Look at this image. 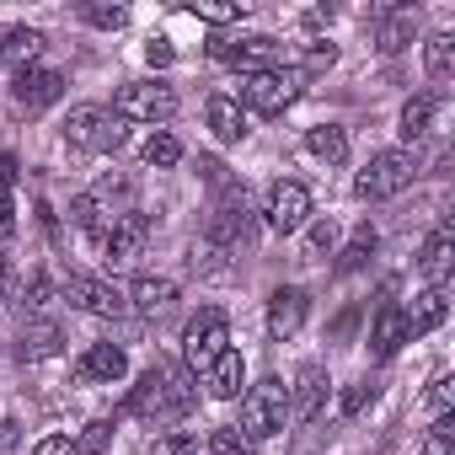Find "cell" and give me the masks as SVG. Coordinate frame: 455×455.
Returning <instances> with one entry per match:
<instances>
[{"label": "cell", "instance_id": "obj_1", "mask_svg": "<svg viewBox=\"0 0 455 455\" xmlns=\"http://www.w3.org/2000/svg\"><path fill=\"white\" fill-rule=\"evenodd\" d=\"M284 423H290V386L284 380H258L247 391V402H242V423L236 428L258 444V439H274Z\"/></svg>", "mask_w": 455, "mask_h": 455}, {"label": "cell", "instance_id": "obj_20", "mask_svg": "<svg viewBox=\"0 0 455 455\" xmlns=\"http://www.w3.org/2000/svg\"><path fill=\"white\" fill-rule=\"evenodd\" d=\"M204 375H209V396H220V402L242 396V386H247V364H242V354H236V348H225Z\"/></svg>", "mask_w": 455, "mask_h": 455}, {"label": "cell", "instance_id": "obj_9", "mask_svg": "<svg viewBox=\"0 0 455 455\" xmlns=\"http://www.w3.org/2000/svg\"><path fill=\"white\" fill-rule=\"evenodd\" d=\"M327 370L322 364H300V375H295V386H290V418L295 423H316L322 418V407H327Z\"/></svg>", "mask_w": 455, "mask_h": 455}, {"label": "cell", "instance_id": "obj_41", "mask_svg": "<svg viewBox=\"0 0 455 455\" xmlns=\"http://www.w3.org/2000/svg\"><path fill=\"white\" fill-rule=\"evenodd\" d=\"M338 65V44H306V70H332Z\"/></svg>", "mask_w": 455, "mask_h": 455}, {"label": "cell", "instance_id": "obj_24", "mask_svg": "<svg viewBox=\"0 0 455 455\" xmlns=\"http://www.w3.org/2000/svg\"><path fill=\"white\" fill-rule=\"evenodd\" d=\"M375 247H380V236H375V225L364 220V225H354V236L343 242V252H338V263H332V268H338V274H359V268L375 258Z\"/></svg>", "mask_w": 455, "mask_h": 455}, {"label": "cell", "instance_id": "obj_18", "mask_svg": "<svg viewBox=\"0 0 455 455\" xmlns=\"http://www.w3.org/2000/svg\"><path fill=\"white\" fill-rule=\"evenodd\" d=\"M402 343H407V316H402V306H380V311H375V327H370L375 359H396Z\"/></svg>", "mask_w": 455, "mask_h": 455}, {"label": "cell", "instance_id": "obj_5", "mask_svg": "<svg viewBox=\"0 0 455 455\" xmlns=\"http://www.w3.org/2000/svg\"><path fill=\"white\" fill-rule=\"evenodd\" d=\"M300 86H306V76L300 70H258V76H247L242 81V102L252 108V113H263V118H274V113H284L295 97H300Z\"/></svg>", "mask_w": 455, "mask_h": 455}, {"label": "cell", "instance_id": "obj_2", "mask_svg": "<svg viewBox=\"0 0 455 455\" xmlns=\"http://www.w3.org/2000/svg\"><path fill=\"white\" fill-rule=\"evenodd\" d=\"M225 348H231V322H225V311L220 306H209V311H198L193 322H188V332H182V370L188 375H204Z\"/></svg>", "mask_w": 455, "mask_h": 455}, {"label": "cell", "instance_id": "obj_12", "mask_svg": "<svg viewBox=\"0 0 455 455\" xmlns=\"http://www.w3.org/2000/svg\"><path fill=\"white\" fill-rule=\"evenodd\" d=\"M129 375V359H124V348H113V343H92L86 354H81V364H76V380H102V386H113V380H124Z\"/></svg>", "mask_w": 455, "mask_h": 455}, {"label": "cell", "instance_id": "obj_21", "mask_svg": "<svg viewBox=\"0 0 455 455\" xmlns=\"http://www.w3.org/2000/svg\"><path fill=\"white\" fill-rule=\"evenodd\" d=\"M231 65L247 70V76H258V70H279V38H268V33L236 38V60H231Z\"/></svg>", "mask_w": 455, "mask_h": 455}, {"label": "cell", "instance_id": "obj_27", "mask_svg": "<svg viewBox=\"0 0 455 455\" xmlns=\"http://www.w3.org/2000/svg\"><path fill=\"white\" fill-rule=\"evenodd\" d=\"M70 220H76V231H86V236H108V231H113V214H108L92 193L70 198Z\"/></svg>", "mask_w": 455, "mask_h": 455}, {"label": "cell", "instance_id": "obj_44", "mask_svg": "<svg viewBox=\"0 0 455 455\" xmlns=\"http://www.w3.org/2000/svg\"><path fill=\"white\" fill-rule=\"evenodd\" d=\"M145 60H150V65H156V70H166V65H172V60H177V49H172V44H166V38H150V44H145Z\"/></svg>", "mask_w": 455, "mask_h": 455}, {"label": "cell", "instance_id": "obj_6", "mask_svg": "<svg viewBox=\"0 0 455 455\" xmlns=\"http://www.w3.org/2000/svg\"><path fill=\"white\" fill-rule=\"evenodd\" d=\"M65 140L70 145H81V150H118L124 145V118H113L108 108H97V102H86V108H70V118H65Z\"/></svg>", "mask_w": 455, "mask_h": 455}, {"label": "cell", "instance_id": "obj_38", "mask_svg": "<svg viewBox=\"0 0 455 455\" xmlns=\"http://www.w3.org/2000/svg\"><path fill=\"white\" fill-rule=\"evenodd\" d=\"M150 455H198V439L193 434H161L150 444Z\"/></svg>", "mask_w": 455, "mask_h": 455}, {"label": "cell", "instance_id": "obj_4", "mask_svg": "<svg viewBox=\"0 0 455 455\" xmlns=\"http://www.w3.org/2000/svg\"><path fill=\"white\" fill-rule=\"evenodd\" d=\"M177 113V92L166 81H129L113 97V118L124 124H166Z\"/></svg>", "mask_w": 455, "mask_h": 455}, {"label": "cell", "instance_id": "obj_28", "mask_svg": "<svg viewBox=\"0 0 455 455\" xmlns=\"http://www.w3.org/2000/svg\"><path fill=\"white\" fill-rule=\"evenodd\" d=\"M423 70H428L434 81H450V76H455V38H450V33H434V38L423 44Z\"/></svg>", "mask_w": 455, "mask_h": 455}, {"label": "cell", "instance_id": "obj_15", "mask_svg": "<svg viewBox=\"0 0 455 455\" xmlns=\"http://www.w3.org/2000/svg\"><path fill=\"white\" fill-rule=\"evenodd\" d=\"M60 348H65L60 322H28L22 338H17V359H22V364H44V359H54Z\"/></svg>", "mask_w": 455, "mask_h": 455}, {"label": "cell", "instance_id": "obj_25", "mask_svg": "<svg viewBox=\"0 0 455 455\" xmlns=\"http://www.w3.org/2000/svg\"><path fill=\"white\" fill-rule=\"evenodd\" d=\"M161 386H166L161 364H156V370H145V375H140V386L129 391L124 412H134V418H161Z\"/></svg>", "mask_w": 455, "mask_h": 455}, {"label": "cell", "instance_id": "obj_17", "mask_svg": "<svg viewBox=\"0 0 455 455\" xmlns=\"http://www.w3.org/2000/svg\"><path fill=\"white\" fill-rule=\"evenodd\" d=\"M204 113H209V129H214L220 145H242V140H247V113H242L236 97H209Z\"/></svg>", "mask_w": 455, "mask_h": 455}, {"label": "cell", "instance_id": "obj_45", "mask_svg": "<svg viewBox=\"0 0 455 455\" xmlns=\"http://www.w3.org/2000/svg\"><path fill=\"white\" fill-rule=\"evenodd\" d=\"M354 327H359V306H348V311L332 322V343H348V338H354Z\"/></svg>", "mask_w": 455, "mask_h": 455}, {"label": "cell", "instance_id": "obj_31", "mask_svg": "<svg viewBox=\"0 0 455 455\" xmlns=\"http://www.w3.org/2000/svg\"><path fill=\"white\" fill-rule=\"evenodd\" d=\"M209 455H258V444H252L236 423H225V428L209 434Z\"/></svg>", "mask_w": 455, "mask_h": 455}, {"label": "cell", "instance_id": "obj_11", "mask_svg": "<svg viewBox=\"0 0 455 455\" xmlns=\"http://www.w3.org/2000/svg\"><path fill=\"white\" fill-rule=\"evenodd\" d=\"M12 97L28 108V113H44V108H54L60 97H65V76L60 70H17V86H12Z\"/></svg>", "mask_w": 455, "mask_h": 455}, {"label": "cell", "instance_id": "obj_16", "mask_svg": "<svg viewBox=\"0 0 455 455\" xmlns=\"http://www.w3.org/2000/svg\"><path fill=\"white\" fill-rule=\"evenodd\" d=\"M418 268H423L428 290H444V279H450V268H455V236H450V225H439V231L428 236V247H423Z\"/></svg>", "mask_w": 455, "mask_h": 455}, {"label": "cell", "instance_id": "obj_3", "mask_svg": "<svg viewBox=\"0 0 455 455\" xmlns=\"http://www.w3.org/2000/svg\"><path fill=\"white\" fill-rule=\"evenodd\" d=\"M412 177H418V156H412V150H380V156H370V166L359 172L354 193L370 198V204H380V198H396L402 188H412Z\"/></svg>", "mask_w": 455, "mask_h": 455}, {"label": "cell", "instance_id": "obj_35", "mask_svg": "<svg viewBox=\"0 0 455 455\" xmlns=\"http://www.w3.org/2000/svg\"><path fill=\"white\" fill-rule=\"evenodd\" d=\"M188 12H193V17H204V22H214V28H225V22H236L247 6H231V0H193Z\"/></svg>", "mask_w": 455, "mask_h": 455}, {"label": "cell", "instance_id": "obj_7", "mask_svg": "<svg viewBox=\"0 0 455 455\" xmlns=\"http://www.w3.org/2000/svg\"><path fill=\"white\" fill-rule=\"evenodd\" d=\"M263 220H268V231L295 236L300 225L311 220V193H306L300 182H274V188H268V209H263Z\"/></svg>", "mask_w": 455, "mask_h": 455}, {"label": "cell", "instance_id": "obj_23", "mask_svg": "<svg viewBox=\"0 0 455 455\" xmlns=\"http://www.w3.org/2000/svg\"><path fill=\"white\" fill-rule=\"evenodd\" d=\"M44 33L38 28H12L6 38H0V65H17V70H33V60L44 54Z\"/></svg>", "mask_w": 455, "mask_h": 455}, {"label": "cell", "instance_id": "obj_29", "mask_svg": "<svg viewBox=\"0 0 455 455\" xmlns=\"http://www.w3.org/2000/svg\"><path fill=\"white\" fill-rule=\"evenodd\" d=\"M428 129H434V97H412L407 108H402V140H428Z\"/></svg>", "mask_w": 455, "mask_h": 455}, {"label": "cell", "instance_id": "obj_49", "mask_svg": "<svg viewBox=\"0 0 455 455\" xmlns=\"http://www.w3.org/2000/svg\"><path fill=\"white\" fill-rule=\"evenodd\" d=\"M12 290V242H0V295Z\"/></svg>", "mask_w": 455, "mask_h": 455}, {"label": "cell", "instance_id": "obj_8", "mask_svg": "<svg viewBox=\"0 0 455 455\" xmlns=\"http://www.w3.org/2000/svg\"><path fill=\"white\" fill-rule=\"evenodd\" d=\"M65 300L81 306V311H92V316H124L129 311V295L118 284H108V279H92V274H70Z\"/></svg>", "mask_w": 455, "mask_h": 455}, {"label": "cell", "instance_id": "obj_10", "mask_svg": "<svg viewBox=\"0 0 455 455\" xmlns=\"http://www.w3.org/2000/svg\"><path fill=\"white\" fill-rule=\"evenodd\" d=\"M145 236H150V220L145 214H118L113 220V231L102 236V258L118 268V263H134L145 252Z\"/></svg>", "mask_w": 455, "mask_h": 455}, {"label": "cell", "instance_id": "obj_26", "mask_svg": "<svg viewBox=\"0 0 455 455\" xmlns=\"http://www.w3.org/2000/svg\"><path fill=\"white\" fill-rule=\"evenodd\" d=\"M306 145H311V156H322L327 166H343V161H348V134H343L338 124H316V129L306 134Z\"/></svg>", "mask_w": 455, "mask_h": 455}, {"label": "cell", "instance_id": "obj_48", "mask_svg": "<svg viewBox=\"0 0 455 455\" xmlns=\"http://www.w3.org/2000/svg\"><path fill=\"white\" fill-rule=\"evenodd\" d=\"M418 455H455V444H450V434H439V428H434V434L423 439V450H418Z\"/></svg>", "mask_w": 455, "mask_h": 455}, {"label": "cell", "instance_id": "obj_30", "mask_svg": "<svg viewBox=\"0 0 455 455\" xmlns=\"http://www.w3.org/2000/svg\"><path fill=\"white\" fill-rule=\"evenodd\" d=\"M412 33H418V17H412L407 6H396V17L380 28V54H396V49H407V44H412Z\"/></svg>", "mask_w": 455, "mask_h": 455}, {"label": "cell", "instance_id": "obj_40", "mask_svg": "<svg viewBox=\"0 0 455 455\" xmlns=\"http://www.w3.org/2000/svg\"><path fill=\"white\" fill-rule=\"evenodd\" d=\"M332 242H338V225H332V220H316V225H311V236H306V247H311V258H322V252H332Z\"/></svg>", "mask_w": 455, "mask_h": 455}, {"label": "cell", "instance_id": "obj_50", "mask_svg": "<svg viewBox=\"0 0 455 455\" xmlns=\"http://www.w3.org/2000/svg\"><path fill=\"white\" fill-rule=\"evenodd\" d=\"M17 182V156H0V193Z\"/></svg>", "mask_w": 455, "mask_h": 455}, {"label": "cell", "instance_id": "obj_13", "mask_svg": "<svg viewBox=\"0 0 455 455\" xmlns=\"http://www.w3.org/2000/svg\"><path fill=\"white\" fill-rule=\"evenodd\" d=\"M306 290H274V300H268V332L284 343V338H295L300 327H306Z\"/></svg>", "mask_w": 455, "mask_h": 455}, {"label": "cell", "instance_id": "obj_14", "mask_svg": "<svg viewBox=\"0 0 455 455\" xmlns=\"http://www.w3.org/2000/svg\"><path fill=\"white\" fill-rule=\"evenodd\" d=\"M129 306H134L140 316H166V311L177 306V284L161 279V274H140L134 290H129Z\"/></svg>", "mask_w": 455, "mask_h": 455}, {"label": "cell", "instance_id": "obj_37", "mask_svg": "<svg viewBox=\"0 0 455 455\" xmlns=\"http://www.w3.org/2000/svg\"><path fill=\"white\" fill-rule=\"evenodd\" d=\"M81 17H86L92 28H102V33H118V28L129 22V12H124V6H81Z\"/></svg>", "mask_w": 455, "mask_h": 455}, {"label": "cell", "instance_id": "obj_42", "mask_svg": "<svg viewBox=\"0 0 455 455\" xmlns=\"http://www.w3.org/2000/svg\"><path fill=\"white\" fill-rule=\"evenodd\" d=\"M450 396H455V380L439 375V380L428 386V407H434V412H450Z\"/></svg>", "mask_w": 455, "mask_h": 455}, {"label": "cell", "instance_id": "obj_34", "mask_svg": "<svg viewBox=\"0 0 455 455\" xmlns=\"http://www.w3.org/2000/svg\"><path fill=\"white\" fill-rule=\"evenodd\" d=\"M375 391H380V380H354V386L343 391V402H338V412H343V418H359V412H364V407L375 402Z\"/></svg>", "mask_w": 455, "mask_h": 455}, {"label": "cell", "instance_id": "obj_43", "mask_svg": "<svg viewBox=\"0 0 455 455\" xmlns=\"http://www.w3.org/2000/svg\"><path fill=\"white\" fill-rule=\"evenodd\" d=\"M209 60L231 65V60H236V38H231V33H214V38H209Z\"/></svg>", "mask_w": 455, "mask_h": 455}, {"label": "cell", "instance_id": "obj_33", "mask_svg": "<svg viewBox=\"0 0 455 455\" xmlns=\"http://www.w3.org/2000/svg\"><path fill=\"white\" fill-rule=\"evenodd\" d=\"M225 258H231V252H220V247H209V242L193 247V268H198L204 279H225V274H231V263H225Z\"/></svg>", "mask_w": 455, "mask_h": 455}, {"label": "cell", "instance_id": "obj_39", "mask_svg": "<svg viewBox=\"0 0 455 455\" xmlns=\"http://www.w3.org/2000/svg\"><path fill=\"white\" fill-rule=\"evenodd\" d=\"M49 300H54V284H49L44 274H33V279H28V290H22V306H28V311H44Z\"/></svg>", "mask_w": 455, "mask_h": 455}, {"label": "cell", "instance_id": "obj_22", "mask_svg": "<svg viewBox=\"0 0 455 455\" xmlns=\"http://www.w3.org/2000/svg\"><path fill=\"white\" fill-rule=\"evenodd\" d=\"M402 316H407V338H423V332L444 327V316H450V300H444V290H423V295L412 300V311H402Z\"/></svg>", "mask_w": 455, "mask_h": 455}, {"label": "cell", "instance_id": "obj_19", "mask_svg": "<svg viewBox=\"0 0 455 455\" xmlns=\"http://www.w3.org/2000/svg\"><path fill=\"white\" fill-rule=\"evenodd\" d=\"M161 375H166V386H161V418H182V412H193V402H198L193 375H188L182 364H161Z\"/></svg>", "mask_w": 455, "mask_h": 455}, {"label": "cell", "instance_id": "obj_47", "mask_svg": "<svg viewBox=\"0 0 455 455\" xmlns=\"http://www.w3.org/2000/svg\"><path fill=\"white\" fill-rule=\"evenodd\" d=\"M17 444H22V423L6 418V423H0V455H17Z\"/></svg>", "mask_w": 455, "mask_h": 455}, {"label": "cell", "instance_id": "obj_36", "mask_svg": "<svg viewBox=\"0 0 455 455\" xmlns=\"http://www.w3.org/2000/svg\"><path fill=\"white\" fill-rule=\"evenodd\" d=\"M108 444H113V423L97 418V423H86V434L76 439V455H102Z\"/></svg>", "mask_w": 455, "mask_h": 455}, {"label": "cell", "instance_id": "obj_46", "mask_svg": "<svg viewBox=\"0 0 455 455\" xmlns=\"http://www.w3.org/2000/svg\"><path fill=\"white\" fill-rule=\"evenodd\" d=\"M33 455H76V439H65V434H49V439H38V450Z\"/></svg>", "mask_w": 455, "mask_h": 455}, {"label": "cell", "instance_id": "obj_32", "mask_svg": "<svg viewBox=\"0 0 455 455\" xmlns=\"http://www.w3.org/2000/svg\"><path fill=\"white\" fill-rule=\"evenodd\" d=\"M145 161H150V166H177V161H182V140L166 134V129H156V134L145 140Z\"/></svg>", "mask_w": 455, "mask_h": 455}]
</instances>
